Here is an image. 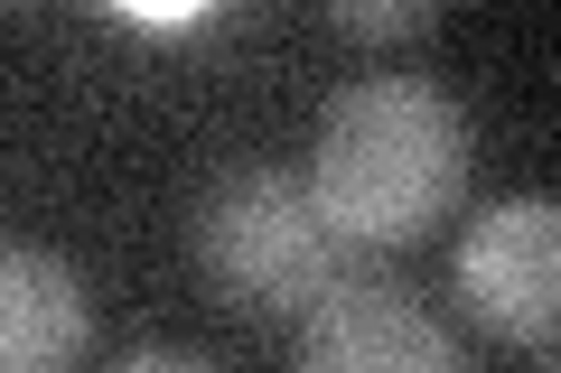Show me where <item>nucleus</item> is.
<instances>
[{"label": "nucleus", "instance_id": "obj_1", "mask_svg": "<svg viewBox=\"0 0 561 373\" xmlns=\"http://www.w3.org/2000/svg\"><path fill=\"white\" fill-rule=\"evenodd\" d=\"M468 187V121L440 84L375 75L346 84L309 150V197L356 253L375 243H421Z\"/></svg>", "mask_w": 561, "mask_h": 373}, {"label": "nucleus", "instance_id": "obj_2", "mask_svg": "<svg viewBox=\"0 0 561 373\" xmlns=\"http://www.w3.org/2000/svg\"><path fill=\"white\" fill-rule=\"evenodd\" d=\"M197 271L253 317H309L337 290H356V243L319 215L309 177L243 168L197 206Z\"/></svg>", "mask_w": 561, "mask_h": 373}, {"label": "nucleus", "instance_id": "obj_3", "mask_svg": "<svg viewBox=\"0 0 561 373\" xmlns=\"http://www.w3.org/2000/svg\"><path fill=\"white\" fill-rule=\"evenodd\" d=\"M459 299L486 336L534 346L552 336V299H561V215L542 197L496 206L459 234Z\"/></svg>", "mask_w": 561, "mask_h": 373}, {"label": "nucleus", "instance_id": "obj_4", "mask_svg": "<svg viewBox=\"0 0 561 373\" xmlns=\"http://www.w3.org/2000/svg\"><path fill=\"white\" fill-rule=\"evenodd\" d=\"M290 373H468V354L449 346V327L412 290L356 280V290H337L328 308L300 317V364Z\"/></svg>", "mask_w": 561, "mask_h": 373}, {"label": "nucleus", "instance_id": "obj_5", "mask_svg": "<svg viewBox=\"0 0 561 373\" xmlns=\"http://www.w3.org/2000/svg\"><path fill=\"white\" fill-rule=\"evenodd\" d=\"M94 336L84 280L38 243H0V373H66Z\"/></svg>", "mask_w": 561, "mask_h": 373}, {"label": "nucleus", "instance_id": "obj_6", "mask_svg": "<svg viewBox=\"0 0 561 373\" xmlns=\"http://www.w3.org/2000/svg\"><path fill=\"white\" fill-rule=\"evenodd\" d=\"M113 373H216L206 354H187V346H140V354H122Z\"/></svg>", "mask_w": 561, "mask_h": 373}, {"label": "nucleus", "instance_id": "obj_7", "mask_svg": "<svg viewBox=\"0 0 561 373\" xmlns=\"http://www.w3.org/2000/svg\"><path fill=\"white\" fill-rule=\"evenodd\" d=\"M337 28H356V38H402V28H421V10H337Z\"/></svg>", "mask_w": 561, "mask_h": 373}]
</instances>
